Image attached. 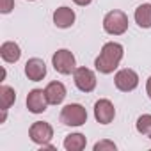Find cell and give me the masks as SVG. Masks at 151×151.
<instances>
[{"label":"cell","mask_w":151,"mask_h":151,"mask_svg":"<svg viewBox=\"0 0 151 151\" xmlns=\"http://www.w3.org/2000/svg\"><path fill=\"white\" fill-rule=\"evenodd\" d=\"M124 55V48L123 45L116 43V41H110V43H105L100 55L96 57L94 60V66L100 73L103 75H109V73H114V69H117L121 59Z\"/></svg>","instance_id":"cell-1"},{"label":"cell","mask_w":151,"mask_h":151,"mask_svg":"<svg viewBox=\"0 0 151 151\" xmlns=\"http://www.w3.org/2000/svg\"><path fill=\"white\" fill-rule=\"evenodd\" d=\"M86 144H87V139L82 133H69L64 139V149L68 151H82Z\"/></svg>","instance_id":"cell-15"},{"label":"cell","mask_w":151,"mask_h":151,"mask_svg":"<svg viewBox=\"0 0 151 151\" xmlns=\"http://www.w3.org/2000/svg\"><path fill=\"white\" fill-rule=\"evenodd\" d=\"M16 101V93L9 86L0 87V103H2V110H9V107Z\"/></svg>","instance_id":"cell-16"},{"label":"cell","mask_w":151,"mask_h":151,"mask_svg":"<svg viewBox=\"0 0 151 151\" xmlns=\"http://www.w3.org/2000/svg\"><path fill=\"white\" fill-rule=\"evenodd\" d=\"M30 2H34V0H30Z\"/></svg>","instance_id":"cell-23"},{"label":"cell","mask_w":151,"mask_h":151,"mask_svg":"<svg viewBox=\"0 0 151 151\" xmlns=\"http://www.w3.org/2000/svg\"><path fill=\"white\" fill-rule=\"evenodd\" d=\"M0 57H2L6 62L13 64V62H18L20 57H22V50L18 46V43L14 41H6L0 46Z\"/></svg>","instance_id":"cell-13"},{"label":"cell","mask_w":151,"mask_h":151,"mask_svg":"<svg viewBox=\"0 0 151 151\" xmlns=\"http://www.w3.org/2000/svg\"><path fill=\"white\" fill-rule=\"evenodd\" d=\"M75 18H77V16H75V11L71 7L62 6V7L53 11V23L59 29H69L75 23Z\"/></svg>","instance_id":"cell-11"},{"label":"cell","mask_w":151,"mask_h":151,"mask_svg":"<svg viewBox=\"0 0 151 151\" xmlns=\"http://www.w3.org/2000/svg\"><path fill=\"white\" fill-rule=\"evenodd\" d=\"M137 25L140 29H151V4H142L135 9L133 14Z\"/></svg>","instance_id":"cell-14"},{"label":"cell","mask_w":151,"mask_h":151,"mask_svg":"<svg viewBox=\"0 0 151 151\" xmlns=\"http://www.w3.org/2000/svg\"><path fill=\"white\" fill-rule=\"evenodd\" d=\"M48 98H46V93L43 89H32L29 94H27V109L32 112V114H43L46 109H48Z\"/></svg>","instance_id":"cell-8"},{"label":"cell","mask_w":151,"mask_h":151,"mask_svg":"<svg viewBox=\"0 0 151 151\" xmlns=\"http://www.w3.org/2000/svg\"><path fill=\"white\" fill-rule=\"evenodd\" d=\"M73 80H75V86H77L82 93H91L94 91L96 87V75L93 69L89 68H77L73 71Z\"/></svg>","instance_id":"cell-5"},{"label":"cell","mask_w":151,"mask_h":151,"mask_svg":"<svg viewBox=\"0 0 151 151\" xmlns=\"http://www.w3.org/2000/svg\"><path fill=\"white\" fill-rule=\"evenodd\" d=\"M146 93H147V96H149V100H151V77H149L147 82H146Z\"/></svg>","instance_id":"cell-21"},{"label":"cell","mask_w":151,"mask_h":151,"mask_svg":"<svg viewBox=\"0 0 151 151\" xmlns=\"http://www.w3.org/2000/svg\"><path fill=\"white\" fill-rule=\"evenodd\" d=\"M94 117L100 124H110L116 117V109L110 100H98L94 103Z\"/></svg>","instance_id":"cell-9"},{"label":"cell","mask_w":151,"mask_h":151,"mask_svg":"<svg viewBox=\"0 0 151 151\" xmlns=\"http://www.w3.org/2000/svg\"><path fill=\"white\" fill-rule=\"evenodd\" d=\"M52 64H53L55 71L60 73V75H71L77 69V59H75V55L66 48H60L53 53Z\"/></svg>","instance_id":"cell-4"},{"label":"cell","mask_w":151,"mask_h":151,"mask_svg":"<svg viewBox=\"0 0 151 151\" xmlns=\"http://www.w3.org/2000/svg\"><path fill=\"white\" fill-rule=\"evenodd\" d=\"M7 119V110H2V117H0V123H6Z\"/></svg>","instance_id":"cell-22"},{"label":"cell","mask_w":151,"mask_h":151,"mask_svg":"<svg viewBox=\"0 0 151 151\" xmlns=\"http://www.w3.org/2000/svg\"><path fill=\"white\" fill-rule=\"evenodd\" d=\"M137 132L146 135L147 139H151V114H144L137 119Z\"/></svg>","instance_id":"cell-17"},{"label":"cell","mask_w":151,"mask_h":151,"mask_svg":"<svg viewBox=\"0 0 151 151\" xmlns=\"http://www.w3.org/2000/svg\"><path fill=\"white\" fill-rule=\"evenodd\" d=\"M29 137H30L32 142H36V144H39V146H45V144H48V142L52 140V137H53V128H52L50 123L36 121V123L30 126V130H29Z\"/></svg>","instance_id":"cell-7"},{"label":"cell","mask_w":151,"mask_h":151,"mask_svg":"<svg viewBox=\"0 0 151 151\" xmlns=\"http://www.w3.org/2000/svg\"><path fill=\"white\" fill-rule=\"evenodd\" d=\"M45 93H46V98H48V103L50 105H60L66 98V87L62 82H50L46 87H45Z\"/></svg>","instance_id":"cell-12"},{"label":"cell","mask_w":151,"mask_h":151,"mask_svg":"<svg viewBox=\"0 0 151 151\" xmlns=\"http://www.w3.org/2000/svg\"><path fill=\"white\" fill-rule=\"evenodd\" d=\"M105 149H109V151H116L117 146H116L112 140H100V142L94 144V151H105Z\"/></svg>","instance_id":"cell-18"},{"label":"cell","mask_w":151,"mask_h":151,"mask_svg":"<svg viewBox=\"0 0 151 151\" xmlns=\"http://www.w3.org/2000/svg\"><path fill=\"white\" fill-rule=\"evenodd\" d=\"M73 2L77 4V6H82V7H84V6H89L93 0H73Z\"/></svg>","instance_id":"cell-20"},{"label":"cell","mask_w":151,"mask_h":151,"mask_svg":"<svg viewBox=\"0 0 151 151\" xmlns=\"http://www.w3.org/2000/svg\"><path fill=\"white\" fill-rule=\"evenodd\" d=\"M103 30L110 36H121L128 30V16L119 11V9H114V11H109L103 18Z\"/></svg>","instance_id":"cell-2"},{"label":"cell","mask_w":151,"mask_h":151,"mask_svg":"<svg viewBox=\"0 0 151 151\" xmlns=\"http://www.w3.org/2000/svg\"><path fill=\"white\" fill-rule=\"evenodd\" d=\"M114 84L119 91L123 93H130L133 91L137 86H139V75L130 69V68H124V69H119L116 73V77H114Z\"/></svg>","instance_id":"cell-6"},{"label":"cell","mask_w":151,"mask_h":151,"mask_svg":"<svg viewBox=\"0 0 151 151\" xmlns=\"http://www.w3.org/2000/svg\"><path fill=\"white\" fill-rule=\"evenodd\" d=\"M14 9V0H0V13L9 14Z\"/></svg>","instance_id":"cell-19"},{"label":"cell","mask_w":151,"mask_h":151,"mask_svg":"<svg viewBox=\"0 0 151 151\" xmlns=\"http://www.w3.org/2000/svg\"><path fill=\"white\" fill-rule=\"evenodd\" d=\"M25 75L27 78L32 80V82H39L46 77V64L43 59H37V57H32L27 60L25 64Z\"/></svg>","instance_id":"cell-10"},{"label":"cell","mask_w":151,"mask_h":151,"mask_svg":"<svg viewBox=\"0 0 151 151\" xmlns=\"http://www.w3.org/2000/svg\"><path fill=\"white\" fill-rule=\"evenodd\" d=\"M60 123L66 126H82L87 123V110L80 103H69L60 110Z\"/></svg>","instance_id":"cell-3"}]
</instances>
